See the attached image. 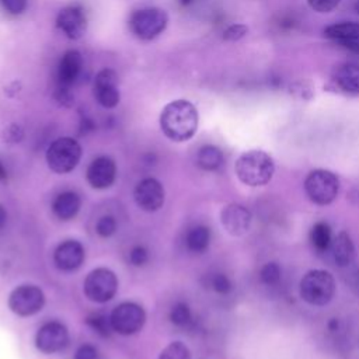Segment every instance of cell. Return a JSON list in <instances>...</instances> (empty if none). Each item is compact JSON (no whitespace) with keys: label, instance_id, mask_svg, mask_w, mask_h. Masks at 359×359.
Masks as SVG:
<instances>
[{"label":"cell","instance_id":"f546056e","mask_svg":"<svg viewBox=\"0 0 359 359\" xmlns=\"http://www.w3.org/2000/svg\"><path fill=\"white\" fill-rule=\"evenodd\" d=\"M210 287L219 294H227L231 290V282L224 273H213L209 279Z\"/></svg>","mask_w":359,"mask_h":359},{"label":"cell","instance_id":"836d02e7","mask_svg":"<svg viewBox=\"0 0 359 359\" xmlns=\"http://www.w3.org/2000/svg\"><path fill=\"white\" fill-rule=\"evenodd\" d=\"M309 6L318 13H328L334 10L341 0H307Z\"/></svg>","mask_w":359,"mask_h":359},{"label":"cell","instance_id":"b9f144b4","mask_svg":"<svg viewBox=\"0 0 359 359\" xmlns=\"http://www.w3.org/2000/svg\"><path fill=\"white\" fill-rule=\"evenodd\" d=\"M181 1V4H184V6H188V4H191L194 0H180Z\"/></svg>","mask_w":359,"mask_h":359},{"label":"cell","instance_id":"484cf974","mask_svg":"<svg viewBox=\"0 0 359 359\" xmlns=\"http://www.w3.org/2000/svg\"><path fill=\"white\" fill-rule=\"evenodd\" d=\"M86 323L87 325L94 331L97 332L98 335L101 337H109L111 334V321L109 318H107V316H104L102 313H94L91 316H88L86 318Z\"/></svg>","mask_w":359,"mask_h":359},{"label":"cell","instance_id":"7bdbcfd3","mask_svg":"<svg viewBox=\"0 0 359 359\" xmlns=\"http://www.w3.org/2000/svg\"><path fill=\"white\" fill-rule=\"evenodd\" d=\"M355 11L359 14V0H356V3H355Z\"/></svg>","mask_w":359,"mask_h":359},{"label":"cell","instance_id":"8fae6325","mask_svg":"<svg viewBox=\"0 0 359 359\" xmlns=\"http://www.w3.org/2000/svg\"><path fill=\"white\" fill-rule=\"evenodd\" d=\"M133 198L136 205L144 212L158 210L165 199L164 187L156 178H143L139 181L133 191Z\"/></svg>","mask_w":359,"mask_h":359},{"label":"cell","instance_id":"6da1fadb","mask_svg":"<svg viewBox=\"0 0 359 359\" xmlns=\"http://www.w3.org/2000/svg\"><path fill=\"white\" fill-rule=\"evenodd\" d=\"M160 128L174 142L191 139L198 129V111L195 105L187 100L168 102L160 114Z\"/></svg>","mask_w":359,"mask_h":359},{"label":"cell","instance_id":"d590c367","mask_svg":"<svg viewBox=\"0 0 359 359\" xmlns=\"http://www.w3.org/2000/svg\"><path fill=\"white\" fill-rule=\"evenodd\" d=\"M1 3L10 14H21L27 8L28 0H1Z\"/></svg>","mask_w":359,"mask_h":359},{"label":"cell","instance_id":"603a6c76","mask_svg":"<svg viewBox=\"0 0 359 359\" xmlns=\"http://www.w3.org/2000/svg\"><path fill=\"white\" fill-rule=\"evenodd\" d=\"M324 35L330 39L337 41L338 43L352 39H359V22H339L332 24L324 29Z\"/></svg>","mask_w":359,"mask_h":359},{"label":"cell","instance_id":"4316f807","mask_svg":"<svg viewBox=\"0 0 359 359\" xmlns=\"http://www.w3.org/2000/svg\"><path fill=\"white\" fill-rule=\"evenodd\" d=\"M282 269L276 262H266L259 271V280L266 286H275L280 282Z\"/></svg>","mask_w":359,"mask_h":359},{"label":"cell","instance_id":"7a4b0ae2","mask_svg":"<svg viewBox=\"0 0 359 359\" xmlns=\"http://www.w3.org/2000/svg\"><path fill=\"white\" fill-rule=\"evenodd\" d=\"M234 170L243 184L261 187L271 181L275 172V163L272 157L262 150H248L237 158Z\"/></svg>","mask_w":359,"mask_h":359},{"label":"cell","instance_id":"8d00e7d4","mask_svg":"<svg viewBox=\"0 0 359 359\" xmlns=\"http://www.w3.org/2000/svg\"><path fill=\"white\" fill-rule=\"evenodd\" d=\"M55 98H56V101H57L60 105H63V107H70V105L73 104V95L69 93L67 87L59 86L57 90H56Z\"/></svg>","mask_w":359,"mask_h":359},{"label":"cell","instance_id":"f1b7e54d","mask_svg":"<svg viewBox=\"0 0 359 359\" xmlns=\"http://www.w3.org/2000/svg\"><path fill=\"white\" fill-rule=\"evenodd\" d=\"M116 231V220L114 216H102L97 220L95 223V233L100 236V237H104V238H108L111 237L112 234H115Z\"/></svg>","mask_w":359,"mask_h":359},{"label":"cell","instance_id":"7402d4cb","mask_svg":"<svg viewBox=\"0 0 359 359\" xmlns=\"http://www.w3.org/2000/svg\"><path fill=\"white\" fill-rule=\"evenodd\" d=\"M196 164L205 171H216L223 164V153L213 144H205L198 150Z\"/></svg>","mask_w":359,"mask_h":359},{"label":"cell","instance_id":"5bb4252c","mask_svg":"<svg viewBox=\"0 0 359 359\" xmlns=\"http://www.w3.org/2000/svg\"><path fill=\"white\" fill-rule=\"evenodd\" d=\"M220 220L226 231L231 236H243L250 230L251 212L240 203H229L222 209Z\"/></svg>","mask_w":359,"mask_h":359},{"label":"cell","instance_id":"ab89813d","mask_svg":"<svg viewBox=\"0 0 359 359\" xmlns=\"http://www.w3.org/2000/svg\"><path fill=\"white\" fill-rule=\"evenodd\" d=\"M6 223H7V212H6V209L0 205V230L6 226Z\"/></svg>","mask_w":359,"mask_h":359},{"label":"cell","instance_id":"30bf717a","mask_svg":"<svg viewBox=\"0 0 359 359\" xmlns=\"http://www.w3.org/2000/svg\"><path fill=\"white\" fill-rule=\"evenodd\" d=\"M69 344L67 328L59 321H49L39 327L35 335V345L43 353H55Z\"/></svg>","mask_w":359,"mask_h":359},{"label":"cell","instance_id":"d6a6232c","mask_svg":"<svg viewBox=\"0 0 359 359\" xmlns=\"http://www.w3.org/2000/svg\"><path fill=\"white\" fill-rule=\"evenodd\" d=\"M247 32H248L247 25H244V24H233V25H230L229 28L224 29L223 38H224L226 41H238V39H241Z\"/></svg>","mask_w":359,"mask_h":359},{"label":"cell","instance_id":"9c48e42d","mask_svg":"<svg viewBox=\"0 0 359 359\" xmlns=\"http://www.w3.org/2000/svg\"><path fill=\"white\" fill-rule=\"evenodd\" d=\"M43 304L45 294L35 285H20L8 296L10 310L21 317H29L39 313Z\"/></svg>","mask_w":359,"mask_h":359},{"label":"cell","instance_id":"ac0fdd59","mask_svg":"<svg viewBox=\"0 0 359 359\" xmlns=\"http://www.w3.org/2000/svg\"><path fill=\"white\" fill-rule=\"evenodd\" d=\"M335 84L345 93H359V63L345 62L335 67L332 73Z\"/></svg>","mask_w":359,"mask_h":359},{"label":"cell","instance_id":"3957f363","mask_svg":"<svg viewBox=\"0 0 359 359\" xmlns=\"http://www.w3.org/2000/svg\"><path fill=\"white\" fill-rule=\"evenodd\" d=\"M335 294V279L324 269L309 271L300 280V296L311 306H325Z\"/></svg>","mask_w":359,"mask_h":359},{"label":"cell","instance_id":"cb8c5ba5","mask_svg":"<svg viewBox=\"0 0 359 359\" xmlns=\"http://www.w3.org/2000/svg\"><path fill=\"white\" fill-rule=\"evenodd\" d=\"M310 241L313 244V247L318 251V252H324L330 248L332 237H331V229L328 226V223L325 222H317L310 231Z\"/></svg>","mask_w":359,"mask_h":359},{"label":"cell","instance_id":"5b68a950","mask_svg":"<svg viewBox=\"0 0 359 359\" xmlns=\"http://www.w3.org/2000/svg\"><path fill=\"white\" fill-rule=\"evenodd\" d=\"M304 191L316 205H330L335 201L339 192L338 177L328 170H314L304 180Z\"/></svg>","mask_w":359,"mask_h":359},{"label":"cell","instance_id":"7c38bea8","mask_svg":"<svg viewBox=\"0 0 359 359\" xmlns=\"http://www.w3.org/2000/svg\"><path fill=\"white\" fill-rule=\"evenodd\" d=\"M94 97L104 108H114L119 102L118 77L111 69L101 70L94 79Z\"/></svg>","mask_w":359,"mask_h":359},{"label":"cell","instance_id":"4dcf8cb0","mask_svg":"<svg viewBox=\"0 0 359 359\" xmlns=\"http://www.w3.org/2000/svg\"><path fill=\"white\" fill-rule=\"evenodd\" d=\"M128 259L133 266H143L149 261V251L143 245H135L128 254Z\"/></svg>","mask_w":359,"mask_h":359},{"label":"cell","instance_id":"44dd1931","mask_svg":"<svg viewBox=\"0 0 359 359\" xmlns=\"http://www.w3.org/2000/svg\"><path fill=\"white\" fill-rule=\"evenodd\" d=\"M210 243V230L206 226H195L185 234V245L191 252L202 254L208 250Z\"/></svg>","mask_w":359,"mask_h":359},{"label":"cell","instance_id":"52a82bcc","mask_svg":"<svg viewBox=\"0 0 359 359\" xmlns=\"http://www.w3.org/2000/svg\"><path fill=\"white\" fill-rule=\"evenodd\" d=\"M168 22V17L161 8H142L129 18L132 32L140 39H153L160 35Z\"/></svg>","mask_w":359,"mask_h":359},{"label":"cell","instance_id":"e575fe53","mask_svg":"<svg viewBox=\"0 0 359 359\" xmlns=\"http://www.w3.org/2000/svg\"><path fill=\"white\" fill-rule=\"evenodd\" d=\"M73 359H98V351L90 344H83L74 352Z\"/></svg>","mask_w":359,"mask_h":359},{"label":"cell","instance_id":"9a60e30c","mask_svg":"<svg viewBox=\"0 0 359 359\" xmlns=\"http://www.w3.org/2000/svg\"><path fill=\"white\" fill-rule=\"evenodd\" d=\"M57 28L70 39H79L87 29V17L80 6L65 7L56 18Z\"/></svg>","mask_w":359,"mask_h":359},{"label":"cell","instance_id":"f35d334b","mask_svg":"<svg viewBox=\"0 0 359 359\" xmlns=\"http://www.w3.org/2000/svg\"><path fill=\"white\" fill-rule=\"evenodd\" d=\"M93 128H94V125H93V122L88 119V118H84L83 121H81V126H80V132L81 133H87V132H90V130H93Z\"/></svg>","mask_w":359,"mask_h":359},{"label":"cell","instance_id":"1f68e13d","mask_svg":"<svg viewBox=\"0 0 359 359\" xmlns=\"http://www.w3.org/2000/svg\"><path fill=\"white\" fill-rule=\"evenodd\" d=\"M24 137V130L20 125L17 123H11L8 125L4 130H3V139L4 142L7 143H11V144H15L18 142H21Z\"/></svg>","mask_w":359,"mask_h":359},{"label":"cell","instance_id":"e0dca14e","mask_svg":"<svg viewBox=\"0 0 359 359\" xmlns=\"http://www.w3.org/2000/svg\"><path fill=\"white\" fill-rule=\"evenodd\" d=\"M83 67L81 55L77 50H67L57 66V81L62 87H69L73 84Z\"/></svg>","mask_w":359,"mask_h":359},{"label":"cell","instance_id":"60d3db41","mask_svg":"<svg viewBox=\"0 0 359 359\" xmlns=\"http://www.w3.org/2000/svg\"><path fill=\"white\" fill-rule=\"evenodd\" d=\"M7 177H8L7 170H6V167L3 165V163L0 161V181H6V180H7Z\"/></svg>","mask_w":359,"mask_h":359},{"label":"cell","instance_id":"74e56055","mask_svg":"<svg viewBox=\"0 0 359 359\" xmlns=\"http://www.w3.org/2000/svg\"><path fill=\"white\" fill-rule=\"evenodd\" d=\"M342 48L353 52V53H358L359 55V39H352V41H345V42H341L339 43Z\"/></svg>","mask_w":359,"mask_h":359},{"label":"cell","instance_id":"ba28073f","mask_svg":"<svg viewBox=\"0 0 359 359\" xmlns=\"http://www.w3.org/2000/svg\"><path fill=\"white\" fill-rule=\"evenodd\" d=\"M109 321L112 331L121 335H132L143 328L146 313L142 306L133 302H125L112 310Z\"/></svg>","mask_w":359,"mask_h":359},{"label":"cell","instance_id":"2e32d148","mask_svg":"<svg viewBox=\"0 0 359 359\" xmlns=\"http://www.w3.org/2000/svg\"><path fill=\"white\" fill-rule=\"evenodd\" d=\"M86 258L84 247L76 240L60 243L53 252V262L60 271H76L81 266Z\"/></svg>","mask_w":359,"mask_h":359},{"label":"cell","instance_id":"ffe728a7","mask_svg":"<svg viewBox=\"0 0 359 359\" xmlns=\"http://www.w3.org/2000/svg\"><path fill=\"white\" fill-rule=\"evenodd\" d=\"M332 258L339 266H348L355 259V245L351 236L346 231L338 233L331 241Z\"/></svg>","mask_w":359,"mask_h":359},{"label":"cell","instance_id":"8992f818","mask_svg":"<svg viewBox=\"0 0 359 359\" xmlns=\"http://www.w3.org/2000/svg\"><path fill=\"white\" fill-rule=\"evenodd\" d=\"M83 289L91 302L107 303L118 290V278L108 268H95L86 276Z\"/></svg>","mask_w":359,"mask_h":359},{"label":"cell","instance_id":"d4e9b609","mask_svg":"<svg viewBox=\"0 0 359 359\" xmlns=\"http://www.w3.org/2000/svg\"><path fill=\"white\" fill-rule=\"evenodd\" d=\"M170 320L177 327H187L192 320L189 306L184 302L175 303L170 310Z\"/></svg>","mask_w":359,"mask_h":359},{"label":"cell","instance_id":"83f0119b","mask_svg":"<svg viewBox=\"0 0 359 359\" xmlns=\"http://www.w3.org/2000/svg\"><path fill=\"white\" fill-rule=\"evenodd\" d=\"M158 359H191V352L185 344L175 341L161 351Z\"/></svg>","mask_w":359,"mask_h":359},{"label":"cell","instance_id":"d6986e66","mask_svg":"<svg viewBox=\"0 0 359 359\" xmlns=\"http://www.w3.org/2000/svg\"><path fill=\"white\" fill-rule=\"evenodd\" d=\"M80 196L73 191L59 194L52 202V212L60 220H72L80 210Z\"/></svg>","mask_w":359,"mask_h":359},{"label":"cell","instance_id":"4fadbf2b","mask_svg":"<svg viewBox=\"0 0 359 359\" xmlns=\"http://www.w3.org/2000/svg\"><path fill=\"white\" fill-rule=\"evenodd\" d=\"M88 184L95 189H105L111 187L116 177V164L108 156L94 158L87 167L86 172Z\"/></svg>","mask_w":359,"mask_h":359},{"label":"cell","instance_id":"277c9868","mask_svg":"<svg viewBox=\"0 0 359 359\" xmlns=\"http://www.w3.org/2000/svg\"><path fill=\"white\" fill-rule=\"evenodd\" d=\"M81 158V146L73 137H59L46 150V163L57 174L70 172Z\"/></svg>","mask_w":359,"mask_h":359}]
</instances>
